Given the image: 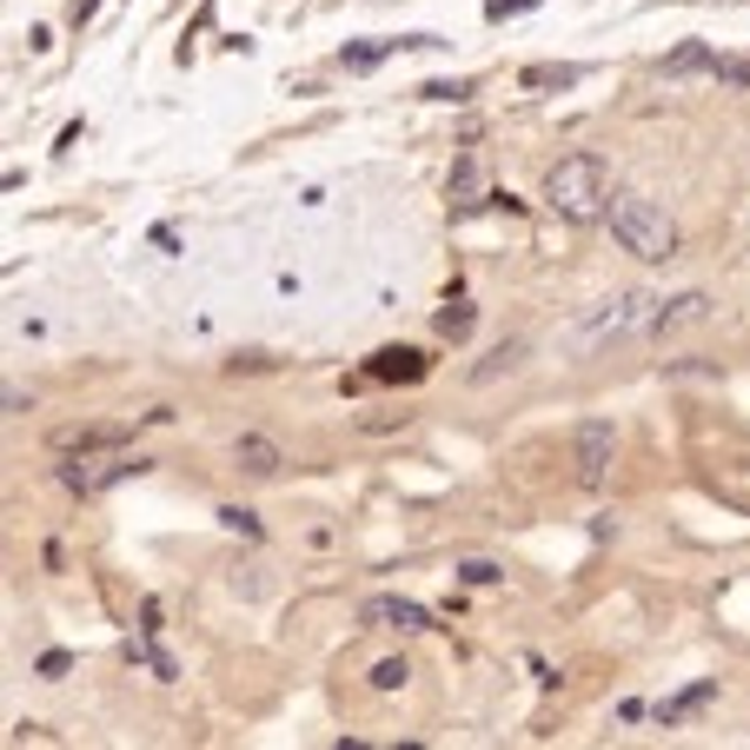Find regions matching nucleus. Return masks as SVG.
Instances as JSON below:
<instances>
[{
    "label": "nucleus",
    "instance_id": "2",
    "mask_svg": "<svg viewBox=\"0 0 750 750\" xmlns=\"http://www.w3.org/2000/svg\"><path fill=\"white\" fill-rule=\"evenodd\" d=\"M545 206L565 213V219H605V206H612V173H605V160L565 153V160L545 173Z\"/></svg>",
    "mask_w": 750,
    "mask_h": 750
},
{
    "label": "nucleus",
    "instance_id": "8",
    "mask_svg": "<svg viewBox=\"0 0 750 750\" xmlns=\"http://www.w3.org/2000/svg\"><path fill=\"white\" fill-rule=\"evenodd\" d=\"M366 625H379V631H399V638H412V631H432V618H425L412 598H372V605H366Z\"/></svg>",
    "mask_w": 750,
    "mask_h": 750
},
{
    "label": "nucleus",
    "instance_id": "9",
    "mask_svg": "<svg viewBox=\"0 0 750 750\" xmlns=\"http://www.w3.org/2000/svg\"><path fill=\"white\" fill-rule=\"evenodd\" d=\"M126 439H133L126 425H60L53 452H106V445H126Z\"/></svg>",
    "mask_w": 750,
    "mask_h": 750
},
{
    "label": "nucleus",
    "instance_id": "11",
    "mask_svg": "<svg viewBox=\"0 0 750 750\" xmlns=\"http://www.w3.org/2000/svg\"><path fill=\"white\" fill-rule=\"evenodd\" d=\"M718 705V685H691V691H678V698H665L658 705V725L671 731V725H691V718H705Z\"/></svg>",
    "mask_w": 750,
    "mask_h": 750
},
{
    "label": "nucleus",
    "instance_id": "19",
    "mask_svg": "<svg viewBox=\"0 0 750 750\" xmlns=\"http://www.w3.org/2000/svg\"><path fill=\"white\" fill-rule=\"evenodd\" d=\"M711 73H718V80H731V86H750V60H718Z\"/></svg>",
    "mask_w": 750,
    "mask_h": 750
},
{
    "label": "nucleus",
    "instance_id": "23",
    "mask_svg": "<svg viewBox=\"0 0 750 750\" xmlns=\"http://www.w3.org/2000/svg\"><path fill=\"white\" fill-rule=\"evenodd\" d=\"M525 7H538V0H492V13L505 20V13H525Z\"/></svg>",
    "mask_w": 750,
    "mask_h": 750
},
{
    "label": "nucleus",
    "instance_id": "14",
    "mask_svg": "<svg viewBox=\"0 0 750 750\" xmlns=\"http://www.w3.org/2000/svg\"><path fill=\"white\" fill-rule=\"evenodd\" d=\"M419 40H432V33H419ZM419 40H366V47H352V53H346V73H372L379 60H392L399 47H419Z\"/></svg>",
    "mask_w": 750,
    "mask_h": 750
},
{
    "label": "nucleus",
    "instance_id": "13",
    "mask_svg": "<svg viewBox=\"0 0 750 750\" xmlns=\"http://www.w3.org/2000/svg\"><path fill=\"white\" fill-rule=\"evenodd\" d=\"M711 66H718V53H711V47H698V40L658 60V73H665V80H685V73H711Z\"/></svg>",
    "mask_w": 750,
    "mask_h": 750
},
{
    "label": "nucleus",
    "instance_id": "4",
    "mask_svg": "<svg viewBox=\"0 0 750 750\" xmlns=\"http://www.w3.org/2000/svg\"><path fill=\"white\" fill-rule=\"evenodd\" d=\"M133 472H140V459H133L126 445H106V452H66L60 485H66L73 499H100V492H113V485L133 479Z\"/></svg>",
    "mask_w": 750,
    "mask_h": 750
},
{
    "label": "nucleus",
    "instance_id": "5",
    "mask_svg": "<svg viewBox=\"0 0 750 750\" xmlns=\"http://www.w3.org/2000/svg\"><path fill=\"white\" fill-rule=\"evenodd\" d=\"M612 452H618L612 419H585V425L572 432V465H578L585 485H605V479H612Z\"/></svg>",
    "mask_w": 750,
    "mask_h": 750
},
{
    "label": "nucleus",
    "instance_id": "17",
    "mask_svg": "<svg viewBox=\"0 0 750 750\" xmlns=\"http://www.w3.org/2000/svg\"><path fill=\"white\" fill-rule=\"evenodd\" d=\"M405 678H412V671H405V658H386V665H372V685H379V691H399Z\"/></svg>",
    "mask_w": 750,
    "mask_h": 750
},
{
    "label": "nucleus",
    "instance_id": "15",
    "mask_svg": "<svg viewBox=\"0 0 750 750\" xmlns=\"http://www.w3.org/2000/svg\"><path fill=\"white\" fill-rule=\"evenodd\" d=\"M525 86H578V66H525Z\"/></svg>",
    "mask_w": 750,
    "mask_h": 750
},
{
    "label": "nucleus",
    "instance_id": "22",
    "mask_svg": "<svg viewBox=\"0 0 750 750\" xmlns=\"http://www.w3.org/2000/svg\"><path fill=\"white\" fill-rule=\"evenodd\" d=\"M425 93H439V100H465V93H472V80H439V86H425Z\"/></svg>",
    "mask_w": 750,
    "mask_h": 750
},
{
    "label": "nucleus",
    "instance_id": "7",
    "mask_svg": "<svg viewBox=\"0 0 750 750\" xmlns=\"http://www.w3.org/2000/svg\"><path fill=\"white\" fill-rule=\"evenodd\" d=\"M445 193H452V213H479V206H485V160H479L472 146L452 160V186H445Z\"/></svg>",
    "mask_w": 750,
    "mask_h": 750
},
{
    "label": "nucleus",
    "instance_id": "18",
    "mask_svg": "<svg viewBox=\"0 0 750 750\" xmlns=\"http://www.w3.org/2000/svg\"><path fill=\"white\" fill-rule=\"evenodd\" d=\"M459 578H465V585H492V578H499V565H492V558H465V565H459Z\"/></svg>",
    "mask_w": 750,
    "mask_h": 750
},
{
    "label": "nucleus",
    "instance_id": "1",
    "mask_svg": "<svg viewBox=\"0 0 750 750\" xmlns=\"http://www.w3.org/2000/svg\"><path fill=\"white\" fill-rule=\"evenodd\" d=\"M658 292H612V299H598L592 312H578L572 326H565V346H578V352H592V346H605V339H631V332H658Z\"/></svg>",
    "mask_w": 750,
    "mask_h": 750
},
{
    "label": "nucleus",
    "instance_id": "21",
    "mask_svg": "<svg viewBox=\"0 0 750 750\" xmlns=\"http://www.w3.org/2000/svg\"><path fill=\"white\" fill-rule=\"evenodd\" d=\"M512 359H518V346H499V352H492V359H485V366H479V379H492V372H505V366H512Z\"/></svg>",
    "mask_w": 750,
    "mask_h": 750
},
{
    "label": "nucleus",
    "instance_id": "3",
    "mask_svg": "<svg viewBox=\"0 0 750 750\" xmlns=\"http://www.w3.org/2000/svg\"><path fill=\"white\" fill-rule=\"evenodd\" d=\"M605 219H612L618 246L638 253V259H671V253H678V226H671V213H665L658 199H645V193H612Z\"/></svg>",
    "mask_w": 750,
    "mask_h": 750
},
{
    "label": "nucleus",
    "instance_id": "6",
    "mask_svg": "<svg viewBox=\"0 0 750 750\" xmlns=\"http://www.w3.org/2000/svg\"><path fill=\"white\" fill-rule=\"evenodd\" d=\"M372 386H419L425 372H432V359L419 352V346H386V352H372Z\"/></svg>",
    "mask_w": 750,
    "mask_h": 750
},
{
    "label": "nucleus",
    "instance_id": "10",
    "mask_svg": "<svg viewBox=\"0 0 750 750\" xmlns=\"http://www.w3.org/2000/svg\"><path fill=\"white\" fill-rule=\"evenodd\" d=\"M233 465H239L246 479H273V472H279L286 459H279V445H273V439H259V432H246V439L233 445Z\"/></svg>",
    "mask_w": 750,
    "mask_h": 750
},
{
    "label": "nucleus",
    "instance_id": "12",
    "mask_svg": "<svg viewBox=\"0 0 750 750\" xmlns=\"http://www.w3.org/2000/svg\"><path fill=\"white\" fill-rule=\"evenodd\" d=\"M705 319H711V299L705 292H678V299L658 306V332H685V326H705Z\"/></svg>",
    "mask_w": 750,
    "mask_h": 750
},
{
    "label": "nucleus",
    "instance_id": "20",
    "mask_svg": "<svg viewBox=\"0 0 750 750\" xmlns=\"http://www.w3.org/2000/svg\"><path fill=\"white\" fill-rule=\"evenodd\" d=\"M392 425H405V412H366L359 419V432H392Z\"/></svg>",
    "mask_w": 750,
    "mask_h": 750
},
{
    "label": "nucleus",
    "instance_id": "16",
    "mask_svg": "<svg viewBox=\"0 0 750 750\" xmlns=\"http://www.w3.org/2000/svg\"><path fill=\"white\" fill-rule=\"evenodd\" d=\"M439 332H445V339H465V332H472V306H465V299H452V306L439 312Z\"/></svg>",
    "mask_w": 750,
    "mask_h": 750
}]
</instances>
